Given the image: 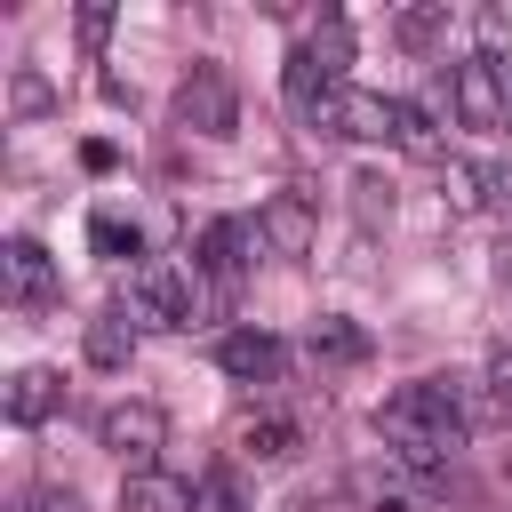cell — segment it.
Segmentation results:
<instances>
[{"instance_id":"6da1fadb","label":"cell","mask_w":512,"mask_h":512,"mask_svg":"<svg viewBox=\"0 0 512 512\" xmlns=\"http://www.w3.org/2000/svg\"><path fill=\"white\" fill-rule=\"evenodd\" d=\"M376 440H384L392 464L440 480V472L456 464V448H464V408H456V392H448L440 376L400 384L392 400H376Z\"/></svg>"},{"instance_id":"7a4b0ae2","label":"cell","mask_w":512,"mask_h":512,"mask_svg":"<svg viewBox=\"0 0 512 512\" xmlns=\"http://www.w3.org/2000/svg\"><path fill=\"white\" fill-rule=\"evenodd\" d=\"M128 296H136V312L152 320V328H192L200 320V264H136V280H128Z\"/></svg>"},{"instance_id":"3957f363","label":"cell","mask_w":512,"mask_h":512,"mask_svg":"<svg viewBox=\"0 0 512 512\" xmlns=\"http://www.w3.org/2000/svg\"><path fill=\"white\" fill-rule=\"evenodd\" d=\"M176 120H184L192 136H232V128H240V88H232V72L200 56V64L184 72V88H176Z\"/></svg>"},{"instance_id":"277c9868","label":"cell","mask_w":512,"mask_h":512,"mask_svg":"<svg viewBox=\"0 0 512 512\" xmlns=\"http://www.w3.org/2000/svg\"><path fill=\"white\" fill-rule=\"evenodd\" d=\"M448 112H456L464 128H504V112H512L504 64H496V56H464V64L448 72Z\"/></svg>"},{"instance_id":"5b68a950","label":"cell","mask_w":512,"mask_h":512,"mask_svg":"<svg viewBox=\"0 0 512 512\" xmlns=\"http://www.w3.org/2000/svg\"><path fill=\"white\" fill-rule=\"evenodd\" d=\"M96 440H104L128 472H144V464L160 456V440H168V416H160L152 400H112V408L96 416Z\"/></svg>"},{"instance_id":"8992f818","label":"cell","mask_w":512,"mask_h":512,"mask_svg":"<svg viewBox=\"0 0 512 512\" xmlns=\"http://www.w3.org/2000/svg\"><path fill=\"white\" fill-rule=\"evenodd\" d=\"M280 88H288V112H296V120H312V128H336V96H344V80H336V72H328L312 48H296V56H288Z\"/></svg>"},{"instance_id":"52a82bcc","label":"cell","mask_w":512,"mask_h":512,"mask_svg":"<svg viewBox=\"0 0 512 512\" xmlns=\"http://www.w3.org/2000/svg\"><path fill=\"white\" fill-rule=\"evenodd\" d=\"M264 240H256V224H240V216H216L208 232H200V280H216V288H232L240 272H248V256H256Z\"/></svg>"},{"instance_id":"ba28073f","label":"cell","mask_w":512,"mask_h":512,"mask_svg":"<svg viewBox=\"0 0 512 512\" xmlns=\"http://www.w3.org/2000/svg\"><path fill=\"white\" fill-rule=\"evenodd\" d=\"M216 368L240 376V384H272V376L288 368V352H280V336H264V328H232V336L216 344Z\"/></svg>"},{"instance_id":"9c48e42d","label":"cell","mask_w":512,"mask_h":512,"mask_svg":"<svg viewBox=\"0 0 512 512\" xmlns=\"http://www.w3.org/2000/svg\"><path fill=\"white\" fill-rule=\"evenodd\" d=\"M256 240H264L272 256H312V208H304L296 192H272V200L256 208Z\"/></svg>"},{"instance_id":"30bf717a","label":"cell","mask_w":512,"mask_h":512,"mask_svg":"<svg viewBox=\"0 0 512 512\" xmlns=\"http://www.w3.org/2000/svg\"><path fill=\"white\" fill-rule=\"evenodd\" d=\"M336 128L360 136V144H392V136H400V104L376 96V88H344V96H336Z\"/></svg>"},{"instance_id":"8fae6325","label":"cell","mask_w":512,"mask_h":512,"mask_svg":"<svg viewBox=\"0 0 512 512\" xmlns=\"http://www.w3.org/2000/svg\"><path fill=\"white\" fill-rule=\"evenodd\" d=\"M0 264H8V296H16V304H48V296H56V264H48V248H40L32 232H16Z\"/></svg>"},{"instance_id":"7c38bea8","label":"cell","mask_w":512,"mask_h":512,"mask_svg":"<svg viewBox=\"0 0 512 512\" xmlns=\"http://www.w3.org/2000/svg\"><path fill=\"white\" fill-rule=\"evenodd\" d=\"M120 512H192V480H176V472L144 464V472H128V480H120Z\"/></svg>"},{"instance_id":"4fadbf2b","label":"cell","mask_w":512,"mask_h":512,"mask_svg":"<svg viewBox=\"0 0 512 512\" xmlns=\"http://www.w3.org/2000/svg\"><path fill=\"white\" fill-rule=\"evenodd\" d=\"M56 408H64V376L56 368H16L8 376V416L16 424H48Z\"/></svg>"},{"instance_id":"5bb4252c","label":"cell","mask_w":512,"mask_h":512,"mask_svg":"<svg viewBox=\"0 0 512 512\" xmlns=\"http://www.w3.org/2000/svg\"><path fill=\"white\" fill-rule=\"evenodd\" d=\"M80 344H88V360H96V368H128V360H136V328H128V312H120V304H112V312H96Z\"/></svg>"},{"instance_id":"9a60e30c","label":"cell","mask_w":512,"mask_h":512,"mask_svg":"<svg viewBox=\"0 0 512 512\" xmlns=\"http://www.w3.org/2000/svg\"><path fill=\"white\" fill-rule=\"evenodd\" d=\"M192 512H248V488H240V472H232V464H208V472L192 480Z\"/></svg>"},{"instance_id":"2e32d148","label":"cell","mask_w":512,"mask_h":512,"mask_svg":"<svg viewBox=\"0 0 512 512\" xmlns=\"http://www.w3.org/2000/svg\"><path fill=\"white\" fill-rule=\"evenodd\" d=\"M240 448L264 456V464H280V456H296V424H288V416H248V424H240Z\"/></svg>"},{"instance_id":"e0dca14e","label":"cell","mask_w":512,"mask_h":512,"mask_svg":"<svg viewBox=\"0 0 512 512\" xmlns=\"http://www.w3.org/2000/svg\"><path fill=\"white\" fill-rule=\"evenodd\" d=\"M400 152H416V160H448V144H440V128H432V112L424 104H400V136H392Z\"/></svg>"},{"instance_id":"ac0fdd59","label":"cell","mask_w":512,"mask_h":512,"mask_svg":"<svg viewBox=\"0 0 512 512\" xmlns=\"http://www.w3.org/2000/svg\"><path fill=\"white\" fill-rule=\"evenodd\" d=\"M304 48H312V56H320V64H328V72L344 80V64H352V24H344V16H320Z\"/></svg>"},{"instance_id":"d6986e66","label":"cell","mask_w":512,"mask_h":512,"mask_svg":"<svg viewBox=\"0 0 512 512\" xmlns=\"http://www.w3.org/2000/svg\"><path fill=\"white\" fill-rule=\"evenodd\" d=\"M312 352H328V360H360L368 336H360L352 320H312Z\"/></svg>"},{"instance_id":"ffe728a7","label":"cell","mask_w":512,"mask_h":512,"mask_svg":"<svg viewBox=\"0 0 512 512\" xmlns=\"http://www.w3.org/2000/svg\"><path fill=\"white\" fill-rule=\"evenodd\" d=\"M440 184H448V208H480V200H488V176H480V168H464V160H448V168H440Z\"/></svg>"},{"instance_id":"44dd1931","label":"cell","mask_w":512,"mask_h":512,"mask_svg":"<svg viewBox=\"0 0 512 512\" xmlns=\"http://www.w3.org/2000/svg\"><path fill=\"white\" fill-rule=\"evenodd\" d=\"M8 104H16V112H24V120H40V112H48V104H56V88H48V80H40V72H16V80H8Z\"/></svg>"},{"instance_id":"7402d4cb","label":"cell","mask_w":512,"mask_h":512,"mask_svg":"<svg viewBox=\"0 0 512 512\" xmlns=\"http://www.w3.org/2000/svg\"><path fill=\"white\" fill-rule=\"evenodd\" d=\"M88 240H96L104 256H136V224H120V216H96V224H88Z\"/></svg>"},{"instance_id":"603a6c76","label":"cell","mask_w":512,"mask_h":512,"mask_svg":"<svg viewBox=\"0 0 512 512\" xmlns=\"http://www.w3.org/2000/svg\"><path fill=\"white\" fill-rule=\"evenodd\" d=\"M488 400H496V408H512V344H496V352H488Z\"/></svg>"},{"instance_id":"cb8c5ba5","label":"cell","mask_w":512,"mask_h":512,"mask_svg":"<svg viewBox=\"0 0 512 512\" xmlns=\"http://www.w3.org/2000/svg\"><path fill=\"white\" fill-rule=\"evenodd\" d=\"M400 40H408V48H432V40H440V16H432V8H408V16H400Z\"/></svg>"},{"instance_id":"d4e9b609","label":"cell","mask_w":512,"mask_h":512,"mask_svg":"<svg viewBox=\"0 0 512 512\" xmlns=\"http://www.w3.org/2000/svg\"><path fill=\"white\" fill-rule=\"evenodd\" d=\"M104 32H112V8H80V40L104 48Z\"/></svg>"},{"instance_id":"484cf974","label":"cell","mask_w":512,"mask_h":512,"mask_svg":"<svg viewBox=\"0 0 512 512\" xmlns=\"http://www.w3.org/2000/svg\"><path fill=\"white\" fill-rule=\"evenodd\" d=\"M352 192H360V216H376V208H384V216H392V192H384V184H376V176H360V184H352Z\"/></svg>"},{"instance_id":"4316f807","label":"cell","mask_w":512,"mask_h":512,"mask_svg":"<svg viewBox=\"0 0 512 512\" xmlns=\"http://www.w3.org/2000/svg\"><path fill=\"white\" fill-rule=\"evenodd\" d=\"M32 512H80V496H72V488H40V496H32Z\"/></svg>"},{"instance_id":"83f0119b","label":"cell","mask_w":512,"mask_h":512,"mask_svg":"<svg viewBox=\"0 0 512 512\" xmlns=\"http://www.w3.org/2000/svg\"><path fill=\"white\" fill-rule=\"evenodd\" d=\"M488 192H496V200L512 208V160H504V168H488Z\"/></svg>"},{"instance_id":"f1b7e54d","label":"cell","mask_w":512,"mask_h":512,"mask_svg":"<svg viewBox=\"0 0 512 512\" xmlns=\"http://www.w3.org/2000/svg\"><path fill=\"white\" fill-rule=\"evenodd\" d=\"M504 480H512V448H504Z\"/></svg>"}]
</instances>
